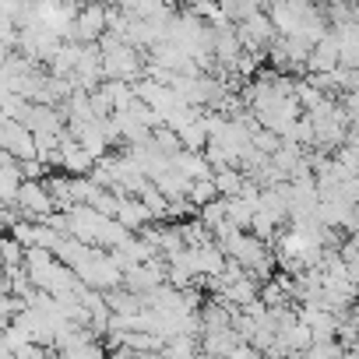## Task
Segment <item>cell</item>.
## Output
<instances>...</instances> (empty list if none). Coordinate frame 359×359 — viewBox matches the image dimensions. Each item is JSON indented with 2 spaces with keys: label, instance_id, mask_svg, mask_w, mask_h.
Here are the masks:
<instances>
[{
  "label": "cell",
  "instance_id": "obj_10",
  "mask_svg": "<svg viewBox=\"0 0 359 359\" xmlns=\"http://www.w3.org/2000/svg\"><path fill=\"white\" fill-rule=\"evenodd\" d=\"M243 184H247V172H243L240 165H222V169H215V187H219L222 198H236V194L243 191Z\"/></svg>",
  "mask_w": 359,
  "mask_h": 359
},
{
  "label": "cell",
  "instance_id": "obj_5",
  "mask_svg": "<svg viewBox=\"0 0 359 359\" xmlns=\"http://www.w3.org/2000/svg\"><path fill=\"white\" fill-rule=\"evenodd\" d=\"M102 212L95 205H74L71 208V236L85 240V243H99V229H102Z\"/></svg>",
  "mask_w": 359,
  "mask_h": 359
},
{
  "label": "cell",
  "instance_id": "obj_17",
  "mask_svg": "<svg viewBox=\"0 0 359 359\" xmlns=\"http://www.w3.org/2000/svg\"><path fill=\"white\" fill-rule=\"evenodd\" d=\"M348 278L359 285V257H352V261H348Z\"/></svg>",
  "mask_w": 359,
  "mask_h": 359
},
{
  "label": "cell",
  "instance_id": "obj_16",
  "mask_svg": "<svg viewBox=\"0 0 359 359\" xmlns=\"http://www.w3.org/2000/svg\"><path fill=\"white\" fill-rule=\"evenodd\" d=\"M0 250H4V268H18L25 264V243L18 236H8L4 243H0Z\"/></svg>",
  "mask_w": 359,
  "mask_h": 359
},
{
  "label": "cell",
  "instance_id": "obj_11",
  "mask_svg": "<svg viewBox=\"0 0 359 359\" xmlns=\"http://www.w3.org/2000/svg\"><path fill=\"white\" fill-rule=\"evenodd\" d=\"M226 205H229V222L233 226H240V229H250L254 226V215H257V205L254 201H247L243 194H236V198H226Z\"/></svg>",
  "mask_w": 359,
  "mask_h": 359
},
{
  "label": "cell",
  "instance_id": "obj_4",
  "mask_svg": "<svg viewBox=\"0 0 359 359\" xmlns=\"http://www.w3.org/2000/svg\"><path fill=\"white\" fill-rule=\"evenodd\" d=\"M109 32V18H106V4L88 0L78 15V43H99Z\"/></svg>",
  "mask_w": 359,
  "mask_h": 359
},
{
  "label": "cell",
  "instance_id": "obj_13",
  "mask_svg": "<svg viewBox=\"0 0 359 359\" xmlns=\"http://www.w3.org/2000/svg\"><path fill=\"white\" fill-rule=\"evenodd\" d=\"M162 352L165 355H194V352H201V338L198 334H172V338H165Z\"/></svg>",
  "mask_w": 359,
  "mask_h": 359
},
{
  "label": "cell",
  "instance_id": "obj_19",
  "mask_svg": "<svg viewBox=\"0 0 359 359\" xmlns=\"http://www.w3.org/2000/svg\"><path fill=\"white\" fill-rule=\"evenodd\" d=\"M352 130H355V134H359V116H355V120H352Z\"/></svg>",
  "mask_w": 359,
  "mask_h": 359
},
{
  "label": "cell",
  "instance_id": "obj_7",
  "mask_svg": "<svg viewBox=\"0 0 359 359\" xmlns=\"http://www.w3.org/2000/svg\"><path fill=\"white\" fill-rule=\"evenodd\" d=\"M92 165H95V155H92L71 130H64V172H71V176H88Z\"/></svg>",
  "mask_w": 359,
  "mask_h": 359
},
{
  "label": "cell",
  "instance_id": "obj_15",
  "mask_svg": "<svg viewBox=\"0 0 359 359\" xmlns=\"http://www.w3.org/2000/svg\"><path fill=\"white\" fill-rule=\"evenodd\" d=\"M187 198L201 208V205H208V201H215L219 198V187H215V176H205V180H194L191 184V191H187Z\"/></svg>",
  "mask_w": 359,
  "mask_h": 359
},
{
  "label": "cell",
  "instance_id": "obj_2",
  "mask_svg": "<svg viewBox=\"0 0 359 359\" xmlns=\"http://www.w3.org/2000/svg\"><path fill=\"white\" fill-rule=\"evenodd\" d=\"M15 205L25 212V219H36V222H39L43 215L57 212V201H53V194H50V187H46V180H25Z\"/></svg>",
  "mask_w": 359,
  "mask_h": 359
},
{
  "label": "cell",
  "instance_id": "obj_9",
  "mask_svg": "<svg viewBox=\"0 0 359 359\" xmlns=\"http://www.w3.org/2000/svg\"><path fill=\"white\" fill-rule=\"evenodd\" d=\"M116 219H120L127 229H134V233H141L148 222H158V219L151 215V208L141 201V194H120V212H116Z\"/></svg>",
  "mask_w": 359,
  "mask_h": 359
},
{
  "label": "cell",
  "instance_id": "obj_1",
  "mask_svg": "<svg viewBox=\"0 0 359 359\" xmlns=\"http://www.w3.org/2000/svg\"><path fill=\"white\" fill-rule=\"evenodd\" d=\"M0 144H4V151H11L22 162L25 158H39V137H36V130L25 120L4 116V123H0Z\"/></svg>",
  "mask_w": 359,
  "mask_h": 359
},
{
  "label": "cell",
  "instance_id": "obj_8",
  "mask_svg": "<svg viewBox=\"0 0 359 359\" xmlns=\"http://www.w3.org/2000/svg\"><path fill=\"white\" fill-rule=\"evenodd\" d=\"M341 64V39L338 32H327L313 43V53H310V71H334ZM306 71V74H310Z\"/></svg>",
  "mask_w": 359,
  "mask_h": 359
},
{
  "label": "cell",
  "instance_id": "obj_3",
  "mask_svg": "<svg viewBox=\"0 0 359 359\" xmlns=\"http://www.w3.org/2000/svg\"><path fill=\"white\" fill-rule=\"evenodd\" d=\"M236 29H240L243 50H268V46L282 36V32L275 29V22H271V15H268V11H257V15H250V18L236 22Z\"/></svg>",
  "mask_w": 359,
  "mask_h": 359
},
{
  "label": "cell",
  "instance_id": "obj_6",
  "mask_svg": "<svg viewBox=\"0 0 359 359\" xmlns=\"http://www.w3.org/2000/svg\"><path fill=\"white\" fill-rule=\"evenodd\" d=\"M22 184H25L22 158H15L11 151H4V162H0V201H4V205H15Z\"/></svg>",
  "mask_w": 359,
  "mask_h": 359
},
{
  "label": "cell",
  "instance_id": "obj_18",
  "mask_svg": "<svg viewBox=\"0 0 359 359\" xmlns=\"http://www.w3.org/2000/svg\"><path fill=\"white\" fill-rule=\"evenodd\" d=\"M99 4H106V8H109V4H120V0H99Z\"/></svg>",
  "mask_w": 359,
  "mask_h": 359
},
{
  "label": "cell",
  "instance_id": "obj_14",
  "mask_svg": "<svg viewBox=\"0 0 359 359\" xmlns=\"http://www.w3.org/2000/svg\"><path fill=\"white\" fill-rule=\"evenodd\" d=\"M219 4H222V11H226L233 22H243V18L264 11V0H219Z\"/></svg>",
  "mask_w": 359,
  "mask_h": 359
},
{
  "label": "cell",
  "instance_id": "obj_12",
  "mask_svg": "<svg viewBox=\"0 0 359 359\" xmlns=\"http://www.w3.org/2000/svg\"><path fill=\"white\" fill-rule=\"evenodd\" d=\"M180 137H184V148H191V151H205V148H208V141H212V130H208L205 113H201V120H194L191 127L180 130Z\"/></svg>",
  "mask_w": 359,
  "mask_h": 359
}]
</instances>
